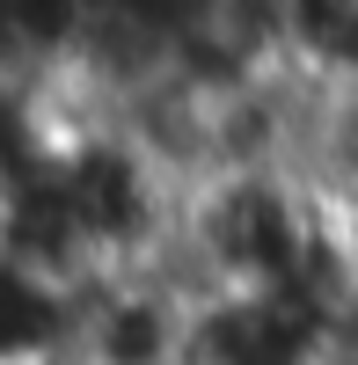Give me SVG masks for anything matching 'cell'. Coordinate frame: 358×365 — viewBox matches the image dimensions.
Segmentation results:
<instances>
[{"label": "cell", "mask_w": 358, "mask_h": 365, "mask_svg": "<svg viewBox=\"0 0 358 365\" xmlns=\"http://www.w3.org/2000/svg\"><path fill=\"white\" fill-rule=\"evenodd\" d=\"M329 314L300 292H220L183 314L175 365H322Z\"/></svg>", "instance_id": "1"}]
</instances>
